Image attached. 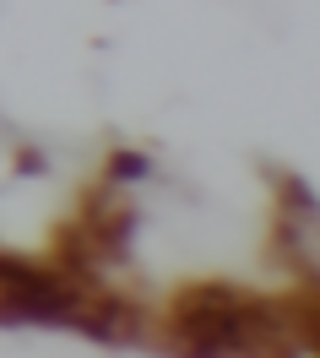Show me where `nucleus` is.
Segmentation results:
<instances>
[{
	"instance_id": "obj_1",
	"label": "nucleus",
	"mask_w": 320,
	"mask_h": 358,
	"mask_svg": "<svg viewBox=\"0 0 320 358\" xmlns=\"http://www.w3.org/2000/svg\"><path fill=\"white\" fill-rule=\"evenodd\" d=\"M174 342L190 353H266L277 348V315L233 282H196L174 304Z\"/></svg>"
},
{
	"instance_id": "obj_2",
	"label": "nucleus",
	"mask_w": 320,
	"mask_h": 358,
	"mask_svg": "<svg viewBox=\"0 0 320 358\" xmlns=\"http://www.w3.org/2000/svg\"><path fill=\"white\" fill-rule=\"evenodd\" d=\"M147 169H152V163H147L141 152H115V174L119 179H141Z\"/></svg>"
}]
</instances>
